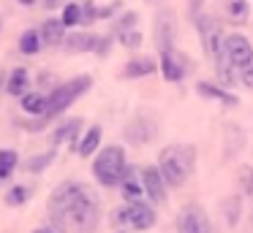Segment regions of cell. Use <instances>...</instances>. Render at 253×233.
Listing matches in <instances>:
<instances>
[{
	"instance_id": "6da1fadb",
	"label": "cell",
	"mask_w": 253,
	"mask_h": 233,
	"mask_svg": "<svg viewBox=\"0 0 253 233\" xmlns=\"http://www.w3.org/2000/svg\"><path fill=\"white\" fill-rule=\"evenodd\" d=\"M49 220L68 233H93L101 222V200L93 187L79 179H66L49 193Z\"/></svg>"
},
{
	"instance_id": "7a4b0ae2",
	"label": "cell",
	"mask_w": 253,
	"mask_h": 233,
	"mask_svg": "<svg viewBox=\"0 0 253 233\" xmlns=\"http://www.w3.org/2000/svg\"><path fill=\"white\" fill-rule=\"evenodd\" d=\"M155 166L169 187H182L196 166V149H193V144H169L161 149Z\"/></svg>"
},
{
	"instance_id": "3957f363",
	"label": "cell",
	"mask_w": 253,
	"mask_h": 233,
	"mask_svg": "<svg viewBox=\"0 0 253 233\" xmlns=\"http://www.w3.org/2000/svg\"><path fill=\"white\" fill-rule=\"evenodd\" d=\"M128 171V157L126 149L120 144H109V146H101L93 157V176L101 187H120L123 176Z\"/></svg>"
},
{
	"instance_id": "277c9868",
	"label": "cell",
	"mask_w": 253,
	"mask_h": 233,
	"mask_svg": "<svg viewBox=\"0 0 253 233\" xmlns=\"http://www.w3.org/2000/svg\"><path fill=\"white\" fill-rule=\"evenodd\" d=\"M90 87H93V76H87V73L74 76V79H68V81H60L52 92H46V114H44V119L46 122L57 119L63 111H68V108H71L74 103L90 90Z\"/></svg>"
},
{
	"instance_id": "5b68a950",
	"label": "cell",
	"mask_w": 253,
	"mask_h": 233,
	"mask_svg": "<svg viewBox=\"0 0 253 233\" xmlns=\"http://www.w3.org/2000/svg\"><path fill=\"white\" fill-rule=\"evenodd\" d=\"M112 225L128 228V231H150L155 225V209L142 200V203H126L112 211Z\"/></svg>"
},
{
	"instance_id": "8992f818",
	"label": "cell",
	"mask_w": 253,
	"mask_h": 233,
	"mask_svg": "<svg viewBox=\"0 0 253 233\" xmlns=\"http://www.w3.org/2000/svg\"><path fill=\"white\" fill-rule=\"evenodd\" d=\"M220 52L229 57V63L237 68V73H240L242 68H248V65H253V46L242 33H226Z\"/></svg>"
},
{
	"instance_id": "52a82bcc",
	"label": "cell",
	"mask_w": 253,
	"mask_h": 233,
	"mask_svg": "<svg viewBox=\"0 0 253 233\" xmlns=\"http://www.w3.org/2000/svg\"><path fill=\"white\" fill-rule=\"evenodd\" d=\"M196 30H199V38H202V49L210 57H218L220 46H223V35H226L220 22L215 19L212 14H199L196 16Z\"/></svg>"
},
{
	"instance_id": "ba28073f",
	"label": "cell",
	"mask_w": 253,
	"mask_h": 233,
	"mask_svg": "<svg viewBox=\"0 0 253 233\" xmlns=\"http://www.w3.org/2000/svg\"><path fill=\"white\" fill-rule=\"evenodd\" d=\"M161 73H164V79L166 81H182L188 73L193 70V63H191V57H188L185 52H180L177 46H171V49H164L161 52Z\"/></svg>"
},
{
	"instance_id": "9c48e42d",
	"label": "cell",
	"mask_w": 253,
	"mask_h": 233,
	"mask_svg": "<svg viewBox=\"0 0 253 233\" xmlns=\"http://www.w3.org/2000/svg\"><path fill=\"white\" fill-rule=\"evenodd\" d=\"M177 233H215V225L210 222L207 211L199 206H185L177 214Z\"/></svg>"
},
{
	"instance_id": "30bf717a",
	"label": "cell",
	"mask_w": 253,
	"mask_h": 233,
	"mask_svg": "<svg viewBox=\"0 0 253 233\" xmlns=\"http://www.w3.org/2000/svg\"><path fill=\"white\" fill-rule=\"evenodd\" d=\"M123 135H126L128 144L144 146V144H150V141L158 135V125H155V119H150L147 114H136V117H133L131 122L126 125Z\"/></svg>"
},
{
	"instance_id": "8fae6325",
	"label": "cell",
	"mask_w": 253,
	"mask_h": 233,
	"mask_svg": "<svg viewBox=\"0 0 253 233\" xmlns=\"http://www.w3.org/2000/svg\"><path fill=\"white\" fill-rule=\"evenodd\" d=\"M84 122L79 117H68V119H63L60 125H57L55 130H52V135H49V141H52V146H63V144H68L71 149H77V144H79V138H82V133H84Z\"/></svg>"
},
{
	"instance_id": "7c38bea8",
	"label": "cell",
	"mask_w": 253,
	"mask_h": 233,
	"mask_svg": "<svg viewBox=\"0 0 253 233\" xmlns=\"http://www.w3.org/2000/svg\"><path fill=\"white\" fill-rule=\"evenodd\" d=\"M120 193L126 203H142L147 200V193H144V179H142V166H128L126 176L120 182Z\"/></svg>"
},
{
	"instance_id": "4fadbf2b",
	"label": "cell",
	"mask_w": 253,
	"mask_h": 233,
	"mask_svg": "<svg viewBox=\"0 0 253 233\" xmlns=\"http://www.w3.org/2000/svg\"><path fill=\"white\" fill-rule=\"evenodd\" d=\"M142 179H144V193H147V200H153V203H164L169 184L164 182L158 166H142Z\"/></svg>"
},
{
	"instance_id": "5bb4252c",
	"label": "cell",
	"mask_w": 253,
	"mask_h": 233,
	"mask_svg": "<svg viewBox=\"0 0 253 233\" xmlns=\"http://www.w3.org/2000/svg\"><path fill=\"white\" fill-rule=\"evenodd\" d=\"M155 43H158V52L174 46V14L171 11H161L155 16Z\"/></svg>"
},
{
	"instance_id": "9a60e30c",
	"label": "cell",
	"mask_w": 253,
	"mask_h": 233,
	"mask_svg": "<svg viewBox=\"0 0 253 233\" xmlns=\"http://www.w3.org/2000/svg\"><path fill=\"white\" fill-rule=\"evenodd\" d=\"M101 43V35H95V33H66V41H63V46H66V52L71 54H79V52H95Z\"/></svg>"
},
{
	"instance_id": "2e32d148",
	"label": "cell",
	"mask_w": 253,
	"mask_h": 233,
	"mask_svg": "<svg viewBox=\"0 0 253 233\" xmlns=\"http://www.w3.org/2000/svg\"><path fill=\"white\" fill-rule=\"evenodd\" d=\"M101 138H104V128H101V125H90L82 133V138H79V144L74 152H77L79 157H93L95 152L101 149Z\"/></svg>"
},
{
	"instance_id": "e0dca14e",
	"label": "cell",
	"mask_w": 253,
	"mask_h": 233,
	"mask_svg": "<svg viewBox=\"0 0 253 233\" xmlns=\"http://www.w3.org/2000/svg\"><path fill=\"white\" fill-rule=\"evenodd\" d=\"M39 35H41L44 46H63V41H66V25L60 19H55V16H49L39 27Z\"/></svg>"
},
{
	"instance_id": "ac0fdd59",
	"label": "cell",
	"mask_w": 253,
	"mask_h": 233,
	"mask_svg": "<svg viewBox=\"0 0 253 233\" xmlns=\"http://www.w3.org/2000/svg\"><path fill=\"white\" fill-rule=\"evenodd\" d=\"M158 70V63L153 57H136L128 60L126 68H123V79H142V76H150Z\"/></svg>"
},
{
	"instance_id": "d6986e66",
	"label": "cell",
	"mask_w": 253,
	"mask_h": 233,
	"mask_svg": "<svg viewBox=\"0 0 253 233\" xmlns=\"http://www.w3.org/2000/svg\"><path fill=\"white\" fill-rule=\"evenodd\" d=\"M223 14L231 25H245L251 19V0H223Z\"/></svg>"
},
{
	"instance_id": "ffe728a7",
	"label": "cell",
	"mask_w": 253,
	"mask_h": 233,
	"mask_svg": "<svg viewBox=\"0 0 253 233\" xmlns=\"http://www.w3.org/2000/svg\"><path fill=\"white\" fill-rule=\"evenodd\" d=\"M30 70L28 68H14L11 70V76H8V81H6V90H8V95L11 98H22L25 92H30Z\"/></svg>"
},
{
	"instance_id": "44dd1931",
	"label": "cell",
	"mask_w": 253,
	"mask_h": 233,
	"mask_svg": "<svg viewBox=\"0 0 253 233\" xmlns=\"http://www.w3.org/2000/svg\"><path fill=\"white\" fill-rule=\"evenodd\" d=\"M19 103H22V111L30 114V117H44L46 114V92H25L22 98H19Z\"/></svg>"
},
{
	"instance_id": "7402d4cb",
	"label": "cell",
	"mask_w": 253,
	"mask_h": 233,
	"mask_svg": "<svg viewBox=\"0 0 253 233\" xmlns=\"http://www.w3.org/2000/svg\"><path fill=\"white\" fill-rule=\"evenodd\" d=\"M55 157H57V149L52 146V149H46V152H41V155H33V157H28V160L22 163V168L28 173H33V176H39V173H44L46 168L55 163Z\"/></svg>"
},
{
	"instance_id": "603a6c76",
	"label": "cell",
	"mask_w": 253,
	"mask_h": 233,
	"mask_svg": "<svg viewBox=\"0 0 253 233\" xmlns=\"http://www.w3.org/2000/svg\"><path fill=\"white\" fill-rule=\"evenodd\" d=\"M196 90L202 92L204 98H212V100H220L223 106H237V95L226 92V87H215V84H207V81H199Z\"/></svg>"
},
{
	"instance_id": "cb8c5ba5",
	"label": "cell",
	"mask_w": 253,
	"mask_h": 233,
	"mask_svg": "<svg viewBox=\"0 0 253 233\" xmlns=\"http://www.w3.org/2000/svg\"><path fill=\"white\" fill-rule=\"evenodd\" d=\"M19 152L17 149H0V182L14 176V171L19 168Z\"/></svg>"
},
{
	"instance_id": "d4e9b609",
	"label": "cell",
	"mask_w": 253,
	"mask_h": 233,
	"mask_svg": "<svg viewBox=\"0 0 253 233\" xmlns=\"http://www.w3.org/2000/svg\"><path fill=\"white\" fill-rule=\"evenodd\" d=\"M41 49H44V43H41V35H39V30H25L22 35H19V52L22 54H28V57H33V54H39Z\"/></svg>"
},
{
	"instance_id": "484cf974",
	"label": "cell",
	"mask_w": 253,
	"mask_h": 233,
	"mask_svg": "<svg viewBox=\"0 0 253 233\" xmlns=\"http://www.w3.org/2000/svg\"><path fill=\"white\" fill-rule=\"evenodd\" d=\"M30 195H33V187L30 184H14V187H8L6 193V206H11V209H17V206H25L30 200Z\"/></svg>"
},
{
	"instance_id": "4316f807",
	"label": "cell",
	"mask_w": 253,
	"mask_h": 233,
	"mask_svg": "<svg viewBox=\"0 0 253 233\" xmlns=\"http://www.w3.org/2000/svg\"><path fill=\"white\" fill-rule=\"evenodd\" d=\"M60 22H63L66 27H77V25H82V3H66V5H63Z\"/></svg>"
},
{
	"instance_id": "83f0119b",
	"label": "cell",
	"mask_w": 253,
	"mask_h": 233,
	"mask_svg": "<svg viewBox=\"0 0 253 233\" xmlns=\"http://www.w3.org/2000/svg\"><path fill=\"white\" fill-rule=\"evenodd\" d=\"M136 22H139V14H136V11H123V14L115 19L112 35H117V33H126V30H136Z\"/></svg>"
},
{
	"instance_id": "f1b7e54d",
	"label": "cell",
	"mask_w": 253,
	"mask_h": 233,
	"mask_svg": "<svg viewBox=\"0 0 253 233\" xmlns=\"http://www.w3.org/2000/svg\"><path fill=\"white\" fill-rule=\"evenodd\" d=\"M57 84H60V81H57V76L52 73V70H41V73L36 76V87H39V92H52Z\"/></svg>"
},
{
	"instance_id": "f546056e",
	"label": "cell",
	"mask_w": 253,
	"mask_h": 233,
	"mask_svg": "<svg viewBox=\"0 0 253 233\" xmlns=\"http://www.w3.org/2000/svg\"><path fill=\"white\" fill-rule=\"evenodd\" d=\"M115 38H117V41H120L126 49H139V46H142V33H139V30H126V33H117Z\"/></svg>"
},
{
	"instance_id": "4dcf8cb0",
	"label": "cell",
	"mask_w": 253,
	"mask_h": 233,
	"mask_svg": "<svg viewBox=\"0 0 253 233\" xmlns=\"http://www.w3.org/2000/svg\"><path fill=\"white\" fill-rule=\"evenodd\" d=\"M237 176H240V190L245 195H251L253 193V166H242Z\"/></svg>"
},
{
	"instance_id": "1f68e13d",
	"label": "cell",
	"mask_w": 253,
	"mask_h": 233,
	"mask_svg": "<svg viewBox=\"0 0 253 233\" xmlns=\"http://www.w3.org/2000/svg\"><path fill=\"white\" fill-rule=\"evenodd\" d=\"M98 19V5L93 0H84L82 3V25H93Z\"/></svg>"
},
{
	"instance_id": "d6a6232c",
	"label": "cell",
	"mask_w": 253,
	"mask_h": 233,
	"mask_svg": "<svg viewBox=\"0 0 253 233\" xmlns=\"http://www.w3.org/2000/svg\"><path fill=\"white\" fill-rule=\"evenodd\" d=\"M17 125L22 130H30V133H39V130L46 128V119L44 117H33V119H17Z\"/></svg>"
},
{
	"instance_id": "836d02e7",
	"label": "cell",
	"mask_w": 253,
	"mask_h": 233,
	"mask_svg": "<svg viewBox=\"0 0 253 233\" xmlns=\"http://www.w3.org/2000/svg\"><path fill=\"white\" fill-rule=\"evenodd\" d=\"M120 5H123V0H112V3H106V5H98V19H109V16H115L117 11H120Z\"/></svg>"
},
{
	"instance_id": "e575fe53",
	"label": "cell",
	"mask_w": 253,
	"mask_h": 233,
	"mask_svg": "<svg viewBox=\"0 0 253 233\" xmlns=\"http://www.w3.org/2000/svg\"><path fill=\"white\" fill-rule=\"evenodd\" d=\"M112 43H115V35H101V43H98V49H95V54H98V57H106Z\"/></svg>"
},
{
	"instance_id": "d590c367",
	"label": "cell",
	"mask_w": 253,
	"mask_h": 233,
	"mask_svg": "<svg viewBox=\"0 0 253 233\" xmlns=\"http://www.w3.org/2000/svg\"><path fill=\"white\" fill-rule=\"evenodd\" d=\"M33 233H68V231H66L63 225H57V222H52V220H49L46 225H39Z\"/></svg>"
},
{
	"instance_id": "8d00e7d4",
	"label": "cell",
	"mask_w": 253,
	"mask_h": 233,
	"mask_svg": "<svg viewBox=\"0 0 253 233\" xmlns=\"http://www.w3.org/2000/svg\"><path fill=\"white\" fill-rule=\"evenodd\" d=\"M240 81H242L245 87H251V90H253V65H248V68L240 70Z\"/></svg>"
},
{
	"instance_id": "74e56055",
	"label": "cell",
	"mask_w": 253,
	"mask_h": 233,
	"mask_svg": "<svg viewBox=\"0 0 253 233\" xmlns=\"http://www.w3.org/2000/svg\"><path fill=\"white\" fill-rule=\"evenodd\" d=\"M226 214H229V206H226ZM231 225H237V198H231Z\"/></svg>"
},
{
	"instance_id": "f35d334b",
	"label": "cell",
	"mask_w": 253,
	"mask_h": 233,
	"mask_svg": "<svg viewBox=\"0 0 253 233\" xmlns=\"http://www.w3.org/2000/svg\"><path fill=\"white\" fill-rule=\"evenodd\" d=\"M60 5H63V0H44V8H49V11L60 8Z\"/></svg>"
},
{
	"instance_id": "ab89813d",
	"label": "cell",
	"mask_w": 253,
	"mask_h": 233,
	"mask_svg": "<svg viewBox=\"0 0 253 233\" xmlns=\"http://www.w3.org/2000/svg\"><path fill=\"white\" fill-rule=\"evenodd\" d=\"M191 5H193V11H196L199 5H202V0H191Z\"/></svg>"
},
{
	"instance_id": "60d3db41",
	"label": "cell",
	"mask_w": 253,
	"mask_h": 233,
	"mask_svg": "<svg viewBox=\"0 0 253 233\" xmlns=\"http://www.w3.org/2000/svg\"><path fill=\"white\" fill-rule=\"evenodd\" d=\"M22 5H36V0H19Z\"/></svg>"
},
{
	"instance_id": "b9f144b4",
	"label": "cell",
	"mask_w": 253,
	"mask_h": 233,
	"mask_svg": "<svg viewBox=\"0 0 253 233\" xmlns=\"http://www.w3.org/2000/svg\"><path fill=\"white\" fill-rule=\"evenodd\" d=\"M0 27H3V19H0Z\"/></svg>"
}]
</instances>
